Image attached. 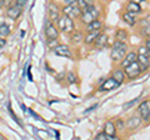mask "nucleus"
I'll return each mask as SVG.
<instances>
[{
    "label": "nucleus",
    "instance_id": "obj_25",
    "mask_svg": "<svg viewBox=\"0 0 150 140\" xmlns=\"http://www.w3.org/2000/svg\"><path fill=\"white\" fill-rule=\"evenodd\" d=\"M142 34L144 36H150V24H145V26L142 28Z\"/></svg>",
    "mask_w": 150,
    "mask_h": 140
},
{
    "label": "nucleus",
    "instance_id": "obj_24",
    "mask_svg": "<svg viewBox=\"0 0 150 140\" xmlns=\"http://www.w3.org/2000/svg\"><path fill=\"white\" fill-rule=\"evenodd\" d=\"M81 39H83V35H81L80 31H75V34H73V36H71V41H73L74 44L80 43Z\"/></svg>",
    "mask_w": 150,
    "mask_h": 140
},
{
    "label": "nucleus",
    "instance_id": "obj_20",
    "mask_svg": "<svg viewBox=\"0 0 150 140\" xmlns=\"http://www.w3.org/2000/svg\"><path fill=\"white\" fill-rule=\"evenodd\" d=\"M100 29H101V23L99 20L93 21V23H90V24H88V26H86L88 33L89 31H94V30H100Z\"/></svg>",
    "mask_w": 150,
    "mask_h": 140
},
{
    "label": "nucleus",
    "instance_id": "obj_10",
    "mask_svg": "<svg viewBox=\"0 0 150 140\" xmlns=\"http://www.w3.org/2000/svg\"><path fill=\"white\" fill-rule=\"evenodd\" d=\"M119 85H120V84L115 80V78H114V76H112V78L106 79V80L101 84V85H100V90H101V91L112 90V89H115V88H118Z\"/></svg>",
    "mask_w": 150,
    "mask_h": 140
},
{
    "label": "nucleus",
    "instance_id": "obj_32",
    "mask_svg": "<svg viewBox=\"0 0 150 140\" xmlns=\"http://www.w3.org/2000/svg\"><path fill=\"white\" fill-rule=\"evenodd\" d=\"M146 48H148V51H149V57H150V39L146 40Z\"/></svg>",
    "mask_w": 150,
    "mask_h": 140
},
{
    "label": "nucleus",
    "instance_id": "obj_23",
    "mask_svg": "<svg viewBox=\"0 0 150 140\" xmlns=\"http://www.w3.org/2000/svg\"><path fill=\"white\" fill-rule=\"evenodd\" d=\"M126 38H128V33H126L125 30L120 29V30L116 31V39H118L119 41H124Z\"/></svg>",
    "mask_w": 150,
    "mask_h": 140
},
{
    "label": "nucleus",
    "instance_id": "obj_4",
    "mask_svg": "<svg viewBox=\"0 0 150 140\" xmlns=\"http://www.w3.org/2000/svg\"><path fill=\"white\" fill-rule=\"evenodd\" d=\"M58 26H59V29L62 31L70 33V31H73V29H74V21H73L71 18H69L68 15H65V14H64L63 16L59 18Z\"/></svg>",
    "mask_w": 150,
    "mask_h": 140
},
{
    "label": "nucleus",
    "instance_id": "obj_29",
    "mask_svg": "<svg viewBox=\"0 0 150 140\" xmlns=\"http://www.w3.org/2000/svg\"><path fill=\"white\" fill-rule=\"evenodd\" d=\"M15 4H16V5H19V6H21V8H24L25 4H26V0H16Z\"/></svg>",
    "mask_w": 150,
    "mask_h": 140
},
{
    "label": "nucleus",
    "instance_id": "obj_28",
    "mask_svg": "<svg viewBox=\"0 0 150 140\" xmlns=\"http://www.w3.org/2000/svg\"><path fill=\"white\" fill-rule=\"evenodd\" d=\"M68 81H69L70 84L75 83V81H76V76H75L73 73H69V74H68Z\"/></svg>",
    "mask_w": 150,
    "mask_h": 140
},
{
    "label": "nucleus",
    "instance_id": "obj_1",
    "mask_svg": "<svg viewBox=\"0 0 150 140\" xmlns=\"http://www.w3.org/2000/svg\"><path fill=\"white\" fill-rule=\"evenodd\" d=\"M98 16H99V10L93 6V5H89L86 8L83 9V13L80 15V20L81 23H84V24H90V23L98 20Z\"/></svg>",
    "mask_w": 150,
    "mask_h": 140
},
{
    "label": "nucleus",
    "instance_id": "obj_12",
    "mask_svg": "<svg viewBox=\"0 0 150 140\" xmlns=\"http://www.w3.org/2000/svg\"><path fill=\"white\" fill-rule=\"evenodd\" d=\"M48 9H49V18H50V20L51 21H58L59 18H60L59 16V9H58V6H56L54 3H51V4H49Z\"/></svg>",
    "mask_w": 150,
    "mask_h": 140
},
{
    "label": "nucleus",
    "instance_id": "obj_2",
    "mask_svg": "<svg viewBox=\"0 0 150 140\" xmlns=\"http://www.w3.org/2000/svg\"><path fill=\"white\" fill-rule=\"evenodd\" d=\"M126 49H128V48H126V44L124 43V41L116 40L115 44H114V46H112L111 54H110L111 59L114 60V62H120V60L125 57Z\"/></svg>",
    "mask_w": 150,
    "mask_h": 140
},
{
    "label": "nucleus",
    "instance_id": "obj_11",
    "mask_svg": "<svg viewBox=\"0 0 150 140\" xmlns=\"http://www.w3.org/2000/svg\"><path fill=\"white\" fill-rule=\"evenodd\" d=\"M21 13H23V8L15 4L14 6H10V8H9L8 10H6V15H8V18H10V19L16 20L21 15Z\"/></svg>",
    "mask_w": 150,
    "mask_h": 140
},
{
    "label": "nucleus",
    "instance_id": "obj_26",
    "mask_svg": "<svg viewBox=\"0 0 150 140\" xmlns=\"http://www.w3.org/2000/svg\"><path fill=\"white\" fill-rule=\"evenodd\" d=\"M79 4L83 6V8H86L89 5H93L94 4V0H79Z\"/></svg>",
    "mask_w": 150,
    "mask_h": 140
},
{
    "label": "nucleus",
    "instance_id": "obj_9",
    "mask_svg": "<svg viewBox=\"0 0 150 140\" xmlns=\"http://www.w3.org/2000/svg\"><path fill=\"white\" fill-rule=\"evenodd\" d=\"M54 53L58 57H64V58H71V51H70L69 46L67 45H56L54 48Z\"/></svg>",
    "mask_w": 150,
    "mask_h": 140
},
{
    "label": "nucleus",
    "instance_id": "obj_18",
    "mask_svg": "<svg viewBox=\"0 0 150 140\" xmlns=\"http://www.w3.org/2000/svg\"><path fill=\"white\" fill-rule=\"evenodd\" d=\"M126 10L130 11V13H134V14H139L140 11H142V6H140V4L130 1L128 4V6H126Z\"/></svg>",
    "mask_w": 150,
    "mask_h": 140
},
{
    "label": "nucleus",
    "instance_id": "obj_21",
    "mask_svg": "<svg viewBox=\"0 0 150 140\" xmlns=\"http://www.w3.org/2000/svg\"><path fill=\"white\" fill-rule=\"evenodd\" d=\"M10 34V29H9V26L5 24V23H1V25H0V35H1V38H5Z\"/></svg>",
    "mask_w": 150,
    "mask_h": 140
},
{
    "label": "nucleus",
    "instance_id": "obj_6",
    "mask_svg": "<svg viewBox=\"0 0 150 140\" xmlns=\"http://www.w3.org/2000/svg\"><path fill=\"white\" fill-rule=\"evenodd\" d=\"M142 68H140V65L138 63V60L137 62H134V63H131L130 65H128V66H125V74H126V76H128L129 79H135V78H138L140 74H142Z\"/></svg>",
    "mask_w": 150,
    "mask_h": 140
},
{
    "label": "nucleus",
    "instance_id": "obj_16",
    "mask_svg": "<svg viewBox=\"0 0 150 140\" xmlns=\"http://www.w3.org/2000/svg\"><path fill=\"white\" fill-rule=\"evenodd\" d=\"M99 35H100V30L89 31V34L85 36V39H84V41H85L86 44H91L93 41H95V39H96Z\"/></svg>",
    "mask_w": 150,
    "mask_h": 140
},
{
    "label": "nucleus",
    "instance_id": "obj_19",
    "mask_svg": "<svg viewBox=\"0 0 150 140\" xmlns=\"http://www.w3.org/2000/svg\"><path fill=\"white\" fill-rule=\"evenodd\" d=\"M139 125H140V119L138 116H133V118H130L128 120V128L129 129H137Z\"/></svg>",
    "mask_w": 150,
    "mask_h": 140
},
{
    "label": "nucleus",
    "instance_id": "obj_13",
    "mask_svg": "<svg viewBox=\"0 0 150 140\" xmlns=\"http://www.w3.org/2000/svg\"><path fill=\"white\" fill-rule=\"evenodd\" d=\"M104 132L109 135V136H111L112 139H116V127L114 125V123L112 121H106L105 123V127H104Z\"/></svg>",
    "mask_w": 150,
    "mask_h": 140
},
{
    "label": "nucleus",
    "instance_id": "obj_22",
    "mask_svg": "<svg viewBox=\"0 0 150 140\" xmlns=\"http://www.w3.org/2000/svg\"><path fill=\"white\" fill-rule=\"evenodd\" d=\"M112 76L115 78V80L118 81L119 84H121V83H123V80H124V73L121 71V70H116V71H114Z\"/></svg>",
    "mask_w": 150,
    "mask_h": 140
},
{
    "label": "nucleus",
    "instance_id": "obj_30",
    "mask_svg": "<svg viewBox=\"0 0 150 140\" xmlns=\"http://www.w3.org/2000/svg\"><path fill=\"white\" fill-rule=\"evenodd\" d=\"M75 3H78V0H65V5H71Z\"/></svg>",
    "mask_w": 150,
    "mask_h": 140
},
{
    "label": "nucleus",
    "instance_id": "obj_31",
    "mask_svg": "<svg viewBox=\"0 0 150 140\" xmlns=\"http://www.w3.org/2000/svg\"><path fill=\"white\" fill-rule=\"evenodd\" d=\"M5 44H6L5 39H4V38H1V39H0V48H1V50L4 49V46H5Z\"/></svg>",
    "mask_w": 150,
    "mask_h": 140
},
{
    "label": "nucleus",
    "instance_id": "obj_3",
    "mask_svg": "<svg viewBox=\"0 0 150 140\" xmlns=\"http://www.w3.org/2000/svg\"><path fill=\"white\" fill-rule=\"evenodd\" d=\"M149 51L146 46H140L139 48V54H138V63L140 65L143 71L148 70L150 66V59H149Z\"/></svg>",
    "mask_w": 150,
    "mask_h": 140
},
{
    "label": "nucleus",
    "instance_id": "obj_33",
    "mask_svg": "<svg viewBox=\"0 0 150 140\" xmlns=\"http://www.w3.org/2000/svg\"><path fill=\"white\" fill-rule=\"evenodd\" d=\"M130 1H133V3H137V4H140V3H143V0H130Z\"/></svg>",
    "mask_w": 150,
    "mask_h": 140
},
{
    "label": "nucleus",
    "instance_id": "obj_17",
    "mask_svg": "<svg viewBox=\"0 0 150 140\" xmlns=\"http://www.w3.org/2000/svg\"><path fill=\"white\" fill-rule=\"evenodd\" d=\"M123 20L125 23H128L129 25H134L135 23H137V18H135V14L134 13L128 11V13H125L124 15H123Z\"/></svg>",
    "mask_w": 150,
    "mask_h": 140
},
{
    "label": "nucleus",
    "instance_id": "obj_5",
    "mask_svg": "<svg viewBox=\"0 0 150 140\" xmlns=\"http://www.w3.org/2000/svg\"><path fill=\"white\" fill-rule=\"evenodd\" d=\"M63 13L69 18H71V19H76V18H80L83 11H81V8L75 3V4H71V5H65L63 9Z\"/></svg>",
    "mask_w": 150,
    "mask_h": 140
},
{
    "label": "nucleus",
    "instance_id": "obj_7",
    "mask_svg": "<svg viewBox=\"0 0 150 140\" xmlns=\"http://www.w3.org/2000/svg\"><path fill=\"white\" fill-rule=\"evenodd\" d=\"M58 35H59L58 29H56L55 25L51 23V20L48 19L45 21V36H46V39L55 40V39H58Z\"/></svg>",
    "mask_w": 150,
    "mask_h": 140
},
{
    "label": "nucleus",
    "instance_id": "obj_14",
    "mask_svg": "<svg viewBox=\"0 0 150 140\" xmlns=\"http://www.w3.org/2000/svg\"><path fill=\"white\" fill-rule=\"evenodd\" d=\"M95 46L98 49H101V48H105L106 46V44H108V36H106V34H100L98 38L95 39Z\"/></svg>",
    "mask_w": 150,
    "mask_h": 140
},
{
    "label": "nucleus",
    "instance_id": "obj_27",
    "mask_svg": "<svg viewBox=\"0 0 150 140\" xmlns=\"http://www.w3.org/2000/svg\"><path fill=\"white\" fill-rule=\"evenodd\" d=\"M95 139H98V140H104V139H112V138L109 136V135H108L105 132H103V133H100V134H98Z\"/></svg>",
    "mask_w": 150,
    "mask_h": 140
},
{
    "label": "nucleus",
    "instance_id": "obj_8",
    "mask_svg": "<svg viewBox=\"0 0 150 140\" xmlns=\"http://www.w3.org/2000/svg\"><path fill=\"white\" fill-rule=\"evenodd\" d=\"M139 113L142 119L150 120V100H146L139 105Z\"/></svg>",
    "mask_w": 150,
    "mask_h": 140
},
{
    "label": "nucleus",
    "instance_id": "obj_15",
    "mask_svg": "<svg viewBox=\"0 0 150 140\" xmlns=\"http://www.w3.org/2000/svg\"><path fill=\"white\" fill-rule=\"evenodd\" d=\"M137 60H138V55L137 54H135V53H129L125 57V59L123 60V63H121V66L125 68V66H128V65H130L131 63L137 62Z\"/></svg>",
    "mask_w": 150,
    "mask_h": 140
}]
</instances>
